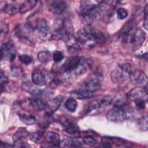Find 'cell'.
<instances>
[{
	"instance_id": "1",
	"label": "cell",
	"mask_w": 148,
	"mask_h": 148,
	"mask_svg": "<svg viewBox=\"0 0 148 148\" xmlns=\"http://www.w3.org/2000/svg\"><path fill=\"white\" fill-rule=\"evenodd\" d=\"M53 30L51 37L55 39H62L68 41L73 34V26L68 19H58L53 26Z\"/></svg>"
},
{
	"instance_id": "2",
	"label": "cell",
	"mask_w": 148,
	"mask_h": 148,
	"mask_svg": "<svg viewBox=\"0 0 148 148\" xmlns=\"http://www.w3.org/2000/svg\"><path fill=\"white\" fill-rule=\"evenodd\" d=\"M80 8V13L87 21L97 19L100 15L101 8L99 4L92 1H82Z\"/></svg>"
},
{
	"instance_id": "3",
	"label": "cell",
	"mask_w": 148,
	"mask_h": 148,
	"mask_svg": "<svg viewBox=\"0 0 148 148\" xmlns=\"http://www.w3.org/2000/svg\"><path fill=\"white\" fill-rule=\"evenodd\" d=\"M132 72V66L130 64H121L111 72L110 78L114 83H121L130 78Z\"/></svg>"
},
{
	"instance_id": "4",
	"label": "cell",
	"mask_w": 148,
	"mask_h": 148,
	"mask_svg": "<svg viewBox=\"0 0 148 148\" xmlns=\"http://www.w3.org/2000/svg\"><path fill=\"white\" fill-rule=\"evenodd\" d=\"M136 29L135 22L133 20L128 21L124 25L119 33L120 40L125 43H131Z\"/></svg>"
},
{
	"instance_id": "5",
	"label": "cell",
	"mask_w": 148,
	"mask_h": 148,
	"mask_svg": "<svg viewBox=\"0 0 148 148\" xmlns=\"http://www.w3.org/2000/svg\"><path fill=\"white\" fill-rule=\"evenodd\" d=\"M103 76L98 73H95L88 76L82 84L81 87L92 92L98 90L101 86Z\"/></svg>"
},
{
	"instance_id": "6",
	"label": "cell",
	"mask_w": 148,
	"mask_h": 148,
	"mask_svg": "<svg viewBox=\"0 0 148 148\" xmlns=\"http://www.w3.org/2000/svg\"><path fill=\"white\" fill-rule=\"evenodd\" d=\"M15 45L12 40L4 42L1 47V58L13 61L16 57Z\"/></svg>"
},
{
	"instance_id": "7",
	"label": "cell",
	"mask_w": 148,
	"mask_h": 148,
	"mask_svg": "<svg viewBox=\"0 0 148 148\" xmlns=\"http://www.w3.org/2000/svg\"><path fill=\"white\" fill-rule=\"evenodd\" d=\"M112 98L110 95L101 97L92 101H91L88 104L86 112L88 113L92 110L108 106L112 103Z\"/></svg>"
},
{
	"instance_id": "8",
	"label": "cell",
	"mask_w": 148,
	"mask_h": 148,
	"mask_svg": "<svg viewBox=\"0 0 148 148\" xmlns=\"http://www.w3.org/2000/svg\"><path fill=\"white\" fill-rule=\"evenodd\" d=\"M60 120L66 132L73 135L74 136L79 135V128L73 119L65 116H61Z\"/></svg>"
},
{
	"instance_id": "9",
	"label": "cell",
	"mask_w": 148,
	"mask_h": 148,
	"mask_svg": "<svg viewBox=\"0 0 148 148\" xmlns=\"http://www.w3.org/2000/svg\"><path fill=\"white\" fill-rule=\"evenodd\" d=\"M106 119L112 122L119 123L123 121L126 117V113L122 107L114 106L106 115Z\"/></svg>"
},
{
	"instance_id": "10",
	"label": "cell",
	"mask_w": 148,
	"mask_h": 148,
	"mask_svg": "<svg viewBox=\"0 0 148 148\" xmlns=\"http://www.w3.org/2000/svg\"><path fill=\"white\" fill-rule=\"evenodd\" d=\"M130 78L134 84L142 87L145 91H147V77L143 72L141 71H135L132 72Z\"/></svg>"
},
{
	"instance_id": "11",
	"label": "cell",
	"mask_w": 148,
	"mask_h": 148,
	"mask_svg": "<svg viewBox=\"0 0 148 148\" xmlns=\"http://www.w3.org/2000/svg\"><path fill=\"white\" fill-rule=\"evenodd\" d=\"M36 28L39 35L41 39H47L51 37V31L48 21L45 18H40L37 20Z\"/></svg>"
},
{
	"instance_id": "12",
	"label": "cell",
	"mask_w": 148,
	"mask_h": 148,
	"mask_svg": "<svg viewBox=\"0 0 148 148\" xmlns=\"http://www.w3.org/2000/svg\"><path fill=\"white\" fill-rule=\"evenodd\" d=\"M93 60L90 56H83L79 57V63L75 72L77 75H81L86 73L92 65Z\"/></svg>"
},
{
	"instance_id": "13",
	"label": "cell",
	"mask_w": 148,
	"mask_h": 148,
	"mask_svg": "<svg viewBox=\"0 0 148 148\" xmlns=\"http://www.w3.org/2000/svg\"><path fill=\"white\" fill-rule=\"evenodd\" d=\"M62 101V97L61 96H57L46 102L45 109L46 114L51 115L54 113L59 108Z\"/></svg>"
},
{
	"instance_id": "14",
	"label": "cell",
	"mask_w": 148,
	"mask_h": 148,
	"mask_svg": "<svg viewBox=\"0 0 148 148\" xmlns=\"http://www.w3.org/2000/svg\"><path fill=\"white\" fill-rule=\"evenodd\" d=\"M147 91L143 88L137 87L131 90L128 93V98L131 101H135L138 99H145L147 101Z\"/></svg>"
},
{
	"instance_id": "15",
	"label": "cell",
	"mask_w": 148,
	"mask_h": 148,
	"mask_svg": "<svg viewBox=\"0 0 148 148\" xmlns=\"http://www.w3.org/2000/svg\"><path fill=\"white\" fill-rule=\"evenodd\" d=\"M79 57L76 56H73L68 58L62 66V70L64 73H69L75 71L79 63Z\"/></svg>"
},
{
	"instance_id": "16",
	"label": "cell",
	"mask_w": 148,
	"mask_h": 148,
	"mask_svg": "<svg viewBox=\"0 0 148 148\" xmlns=\"http://www.w3.org/2000/svg\"><path fill=\"white\" fill-rule=\"evenodd\" d=\"M146 36V34L143 30L137 28L131 43L132 45L133 50L138 49L143 44Z\"/></svg>"
},
{
	"instance_id": "17",
	"label": "cell",
	"mask_w": 148,
	"mask_h": 148,
	"mask_svg": "<svg viewBox=\"0 0 148 148\" xmlns=\"http://www.w3.org/2000/svg\"><path fill=\"white\" fill-rule=\"evenodd\" d=\"M66 6L64 1H54L49 5V10L55 14H61L65 10Z\"/></svg>"
},
{
	"instance_id": "18",
	"label": "cell",
	"mask_w": 148,
	"mask_h": 148,
	"mask_svg": "<svg viewBox=\"0 0 148 148\" xmlns=\"http://www.w3.org/2000/svg\"><path fill=\"white\" fill-rule=\"evenodd\" d=\"M32 81L35 85L39 86H45L46 83V80L44 74L38 69H35L32 72Z\"/></svg>"
},
{
	"instance_id": "19",
	"label": "cell",
	"mask_w": 148,
	"mask_h": 148,
	"mask_svg": "<svg viewBox=\"0 0 148 148\" xmlns=\"http://www.w3.org/2000/svg\"><path fill=\"white\" fill-rule=\"evenodd\" d=\"M29 135L28 131L24 128H20L14 134L13 136V140L14 144H23V140Z\"/></svg>"
},
{
	"instance_id": "20",
	"label": "cell",
	"mask_w": 148,
	"mask_h": 148,
	"mask_svg": "<svg viewBox=\"0 0 148 148\" xmlns=\"http://www.w3.org/2000/svg\"><path fill=\"white\" fill-rule=\"evenodd\" d=\"M73 96L79 99H84L91 98L93 95V92L86 88L80 87L72 92Z\"/></svg>"
},
{
	"instance_id": "21",
	"label": "cell",
	"mask_w": 148,
	"mask_h": 148,
	"mask_svg": "<svg viewBox=\"0 0 148 148\" xmlns=\"http://www.w3.org/2000/svg\"><path fill=\"white\" fill-rule=\"evenodd\" d=\"M45 139L48 144L50 145V146L58 147L61 143L60 135L54 132H47L46 134Z\"/></svg>"
},
{
	"instance_id": "22",
	"label": "cell",
	"mask_w": 148,
	"mask_h": 148,
	"mask_svg": "<svg viewBox=\"0 0 148 148\" xmlns=\"http://www.w3.org/2000/svg\"><path fill=\"white\" fill-rule=\"evenodd\" d=\"M26 103L29 107L36 110H45L46 106V102L39 98H33L27 100Z\"/></svg>"
},
{
	"instance_id": "23",
	"label": "cell",
	"mask_w": 148,
	"mask_h": 148,
	"mask_svg": "<svg viewBox=\"0 0 148 148\" xmlns=\"http://www.w3.org/2000/svg\"><path fill=\"white\" fill-rule=\"evenodd\" d=\"M92 35L93 40L96 44H103L108 39V36L104 32L94 27L92 28Z\"/></svg>"
},
{
	"instance_id": "24",
	"label": "cell",
	"mask_w": 148,
	"mask_h": 148,
	"mask_svg": "<svg viewBox=\"0 0 148 148\" xmlns=\"http://www.w3.org/2000/svg\"><path fill=\"white\" fill-rule=\"evenodd\" d=\"M21 6V3H8L5 5L3 10L6 13L10 15H13L17 13V12H20Z\"/></svg>"
},
{
	"instance_id": "25",
	"label": "cell",
	"mask_w": 148,
	"mask_h": 148,
	"mask_svg": "<svg viewBox=\"0 0 148 148\" xmlns=\"http://www.w3.org/2000/svg\"><path fill=\"white\" fill-rule=\"evenodd\" d=\"M82 146L80 141L76 139H66L62 142L60 144L61 147H79Z\"/></svg>"
},
{
	"instance_id": "26",
	"label": "cell",
	"mask_w": 148,
	"mask_h": 148,
	"mask_svg": "<svg viewBox=\"0 0 148 148\" xmlns=\"http://www.w3.org/2000/svg\"><path fill=\"white\" fill-rule=\"evenodd\" d=\"M18 117L21 122L27 125H32L36 121L35 117L32 115L26 113H19Z\"/></svg>"
},
{
	"instance_id": "27",
	"label": "cell",
	"mask_w": 148,
	"mask_h": 148,
	"mask_svg": "<svg viewBox=\"0 0 148 148\" xmlns=\"http://www.w3.org/2000/svg\"><path fill=\"white\" fill-rule=\"evenodd\" d=\"M37 3L36 1H26L21 3L20 13H24L35 7Z\"/></svg>"
},
{
	"instance_id": "28",
	"label": "cell",
	"mask_w": 148,
	"mask_h": 148,
	"mask_svg": "<svg viewBox=\"0 0 148 148\" xmlns=\"http://www.w3.org/2000/svg\"><path fill=\"white\" fill-rule=\"evenodd\" d=\"M77 106V101L74 98H72V97L69 98L65 101V106L66 109L71 112H74L76 109Z\"/></svg>"
},
{
	"instance_id": "29",
	"label": "cell",
	"mask_w": 148,
	"mask_h": 148,
	"mask_svg": "<svg viewBox=\"0 0 148 148\" xmlns=\"http://www.w3.org/2000/svg\"><path fill=\"white\" fill-rule=\"evenodd\" d=\"M38 58L40 62L46 63L50 60L51 54L48 51H41L38 54Z\"/></svg>"
},
{
	"instance_id": "30",
	"label": "cell",
	"mask_w": 148,
	"mask_h": 148,
	"mask_svg": "<svg viewBox=\"0 0 148 148\" xmlns=\"http://www.w3.org/2000/svg\"><path fill=\"white\" fill-rule=\"evenodd\" d=\"M147 116L145 115L139 119L138 121V127L140 130L142 131H146L147 130Z\"/></svg>"
},
{
	"instance_id": "31",
	"label": "cell",
	"mask_w": 148,
	"mask_h": 148,
	"mask_svg": "<svg viewBox=\"0 0 148 148\" xmlns=\"http://www.w3.org/2000/svg\"><path fill=\"white\" fill-rule=\"evenodd\" d=\"M80 50V46L77 43H73L68 47V53L71 55H75Z\"/></svg>"
},
{
	"instance_id": "32",
	"label": "cell",
	"mask_w": 148,
	"mask_h": 148,
	"mask_svg": "<svg viewBox=\"0 0 148 148\" xmlns=\"http://www.w3.org/2000/svg\"><path fill=\"white\" fill-rule=\"evenodd\" d=\"M18 59L20 62H21L23 64L25 65H29L33 61V58H32V57H31L28 54L20 55L18 56Z\"/></svg>"
},
{
	"instance_id": "33",
	"label": "cell",
	"mask_w": 148,
	"mask_h": 148,
	"mask_svg": "<svg viewBox=\"0 0 148 148\" xmlns=\"http://www.w3.org/2000/svg\"><path fill=\"white\" fill-rule=\"evenodd\" d=\"M128 16L127 10L123 8H120L117 10V16L120 20H123L125 18Z\"/></svg>"
},
{
	"instance_id": "34",
	"label": "cell",
	"mask_w": 148,
	"mask_h": 148,
	"mask_svg": "<svg viewBox=\"0 0 148 148\" xmlns=\"http://www.w3.org/2000/svg\"><path fill=\"white\" fill-rule=\"evenodd\" d=\"M53 59L56 62H60L64 58V56L62 53L59 50H56L53 53Z\"/></svg>"
},
{
	"instance_id": "35",
	"label": "cell",
	"mask_w": 148,
	"mask_h": 148,
	"mask_svg": "<svg viewBox=\"0 0 148 148\" xmlns=\"http://www.w3.org/2000/svg\"><path fill=\"white\" fill-rule=\"evenodd\" d=\"M83 141H84V143H86V145H88L89 146H93L95 144H96V143H97L96 139L91 135L86 136L83 139Z\"/></svg>"
},
{
	"instance_id": "36",
	"label": "cell",
	"mask_w": 148,
	"mask_h": 148,
	"mask_svg": "<svg viewBox=\"0 0 148 148\" xmlns=\"http://www.w3.org/2000/svg\"><path fill=\"white\" fill-rule=\"evenodd\" d=\"M42 136V134L41 132H35L29 135L31 140H33L36 143H38L40 142Z\"/></svg>"
},
{
	"instance_id": "37",
	"label": "cell",
	"mask_w": 148,
	"mask_h": 148,
	"mask_svg": "<svg viewBox=\"0 0 148 148\" xmlns=\"http://www.w3.org/2000/svg\"><path fill=\"white\" fill-rule=\"evenodd\" d=\"M146 102H147L146 100L143 99H138L134 101L135 106L139 109H144L145 108Z\"/></svg>"
},
{
	"instance_id": "38",
	"label": "cell",
	"mask_w": 148,
	"mask_h": 148,
	"mask_svg": "<svg viewBox=\"0 0 148 148\" xmlns=\"http://www.w3.org/2000/svg\"><path fill=\"white\" fill-rule=\"evenodd\" d=\"M8 82V77L5 76V74L3 73L2 71L1 72V91H2L3 88L5 87L6 84Z\"/></svg>"
},
{
	"instance_id": "39",
	"label": "cell",
	"mask_w": 148,
	"mask_h": 148,
	"mask_svg": "<svg viewBox=\"0 0 148 148\" xmlns=\"http://www.w3.org/2000/svg\"><path fill=\"white\" fill-rule=\"evenodd\" d=\"M145 16H144V20H143V26L146 29H147V4L146 5L145 8Z\"/></svg>"
},
{
	"instance_id": "40",
	"label": "cell",
	"mask_w": 148,
	"mask_h": 148,
	"mask_svg": "<svg viewBox=\"0 0 148 148\" xmlns=\"http://www.w3.org/2000/svg\"><path fill=\"white\" fill-rule=\"evenodd\" d=\"M8 32V25L5 24L1 23V35H2L3 34H5V35L7 34Z\"/></svg>"
},
{
	"instance_id": "41",
	"label": "cell",
	"mask_w": 148,
	"mask_h": 148,
	"mask_svg": "<svg viewBox=\"0 0 148 148\" xmlns=\"http://www.w3.org/2000/svg\"><path fill=\"white\" fill-rule=\"evenodd\" d=\"M12 74L13 76H19L21 71L18 67H14L12 68Z\"/></svg>"
},
{
	"instance_id": "42",
	"label": "cell",
	"mask_w": 148,
	"mask_h": 148,
	"mask_svg": "<svg viewBox=\"0 0 148 148\" xmlns=\"http://www.w3.org/2000/svg\"><path fill=\"white\" fill-rule=\"evenodd\" d=\"M0 146H1V147H12V145H8V143H3L2 142H1V143Z\"/></svg>"
}]
</instances>
